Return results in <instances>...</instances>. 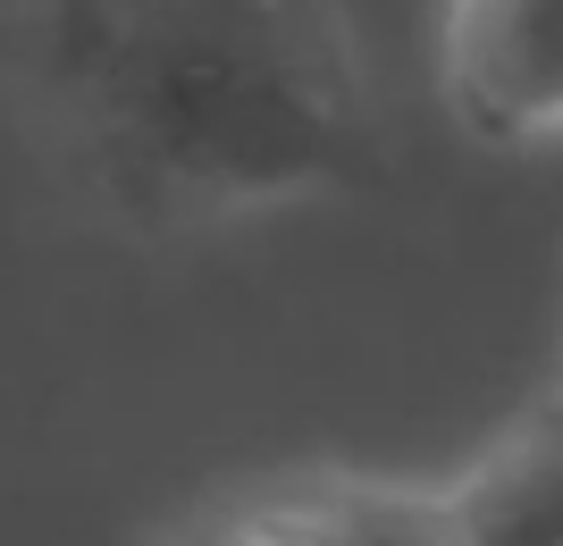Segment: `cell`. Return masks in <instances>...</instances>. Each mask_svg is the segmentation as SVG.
Instances as JSON below:
<instances>
[{"label":"cell","instance_id":"4","mask_svg":"<svg viewBox=\"0 0 563 546\" xmlns=\"http://www.w3.org/2000/svg\"><path fill=\"white\" fill-rule=\"evenodd\" d=\"M311 513L336 546H463L446 497H396V488H320Z\"/></svg>","mask_w":563,"mask_h":546},{"label":"cell","instance_id":"1","mask_svg":"<svg viewBox=\"0 0 563 546\" xmlns=\"http://www.w3.org/2000/svg\"><path fill=\"white\" fill-rule=\"evenodd\" d=\"M68 93L126 177L228 211L353 160L336 0H68Z\"/></svg>","mask_w":563,"mask_h":546},{"label":"cell","instance_id":"2","mask_svg":"<svg viewBox=\"0 0 563 546\" xmlns=\"http://www.w3.org/2000/svg\"><path fill=\"white\" fill-rule=\"evenodd\" d=\"M446 85L471 135H563V0H454Z\"/></svg>","mask_w":563,"mask_h":546},{"label":"cell","instance_id":"3","mask_svg":"<svg viewBox=\"0 0 563 546\" xmlns=\"http://www.w3.org/2000/svg\"><path fill=\"white\" fill-rule=\"evenodd\" d=\"M463 546H563V395L539 404L505 446L446 488Z\"/></svg>","mask_w":563,"mask_h":546},{"label":"cell","instance_id":"5","mask_svg":"<svg viewBox=\"0 0 563 546\" xmlns=\"http://www.w3.org/2000/svg\"><path fill=\"white\" fill-rule=\"evenodd\" d=\"M186 546H336V538H329V522H320L311 497H303V504H244V513H228V522L194 530Z\"/></svg>","mask_w":563,"mask_h":546}]
</instances>
